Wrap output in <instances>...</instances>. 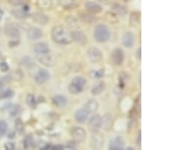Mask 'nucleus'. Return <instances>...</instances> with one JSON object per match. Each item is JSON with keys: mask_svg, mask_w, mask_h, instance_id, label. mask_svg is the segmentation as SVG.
<instances>
[{"mask_svg": "<svg viewBox=\"0 0 171 150\" xmlns=\"http://www.w3.org/2000/svg\"><path fill=\"white\" fill-rule=\"evenodd\" d=\"M114 124V117L111 113L107 112L101 117V127L104 130H109L112 128Z\"/></svg>", "mask_w": 171, "mask_h": 150, "instance_id": "4468645a", "label": "nucleus"}, {"mask_svg": "<svg viewBox=\"0 0 171 150\" xmlns=\"http://www.w3.org/2000/svg\"><path fill=\"white\" fill-rule=\"evenodd\" d=\"M139 83L141 84V72H140V76H139Z\"/></svg>", "mask_w": 171, "mask_h": 150, "instance_id": "603ef678", "label": "nucleus"}, {"mask_svg": "<svg viewBox=\"0 0 171 150\" xmlns=\"http://www.w3.org/2000/svg\"><path fill=\"white\" fill-rule=\"evenodd\" d=\"M105 16L106 18H107V20L109 22H110V23H117L119 21L118 18H117L116 14L114 13V12H107Z\"/></svg>", "mask_w": 171, "mask_h": 150, "instance_id": "473e14b6", "label": "nucleus"}, {"mask_svg": "<svg viewBox=\"0 0 171 150\" xmlns=\"http://www.w3.org/2000/svg\"><path fill=\"white\" fill-rule=\"evenodd\" d=\"M3 86H4V83L0 80V93H2V90H3Z\"/></svg>", "mask_w": 171, "mask_h": 150, "instance_id": "de8ad7c7", "label": "nucleus"}, {"mask_svg": "<svg viewBox=\"0 0 171 150\" xmlns=\"http://www.w3.org/2000/svg\"><path fill=\"white\" fill-rule=\"evenodd\" d=\"M127 149H129V150L134 149V148H132V147H128V148H127Z\"/></svg>", "mask_w": 171, "mask_h": 150, "instance_id": "864d4df0", "label": "nucleus"}, {"mask_svg": "<svg viewBox=\"0 0 171 150\" xmlns=\"http://www.w3.org/2000/svg\"><path fill=\"white\" fill-rule=\"evenodd\" d=\"M27 104L28 106L31 108L36 107L37 104V101L35 96L33 94H28L27 96Z\"/></svg>", "mask_w": 171, "mask_h": 150, "instance_id": "c756f323", "label": "nucleus"}, {"mask_svg": "<svg viewBox=\"0 0 171 150\" xmlns=\"http://www.w3.org/2000/svg\"><path fill=\"white\" fill-rule=\"evenodd\" d=\"M106 88V83L104 81H99L97 83H95L94 86H92L91 89H90V93L93 96H98V95L101 94L104 91Z\"/></svg>", "mask_w": 171, "mask_h": 150, "instance_id": "4be33fe9", "label": "nucleus"}, {"mask_svg": "<svg viewBox=\"0 0 171 150\" xmlns=\"http://www.w3.org/2000/svg\"><path fill=\"white\" fill-rule=\"evenodd\" d=\"M8 3L13 6H20V5H28L29 0H8Z\"/></svg>", "mask_w": 171, "mask_h": 150, "instance_id": "2f4dec72", "label": "nucleus"}, {"mask_svg": "<svg viewBox=\"0 0 171 150\" xmlns=\"http://www.w3.org/2000/svg\"><path fill=\"white\" fill-rule=\"evenodd\" d=\"M101 127V116L100 115H94L88 121V129L91 132H96Z\"/></svg>", "mask_w": 171, "mask_h": 150, "instance_id": "9b49d317", "label": "nucleus"}, {"mask_svg": "<svg viewBox=\"0 0 171 150\" xmlns=\"http://www.w3.org/2000/svg\"><path fill=\"white\" fill-rule=\"evenodd\" d=\"M21 110V107L20 106H14L13 107L11 108V111H10V115L12 116H15L18 114L19 111Z\"/></svg>", "mask_w": 171, "mask_h": 150, "instance_id": "4c0bfd02", "label": "nucleus"}, {"mask_svg": "<svg viewBox=\"0 0 171 150\" xmlns=\"http://www.w3.org/2000/svg\"><path fill=\"white\" fill-rule=\"evenodd\" d=\"M89 113L84 109H80L76 111L75 114V120L78 123L85 122L87 119L88 118Z\"/></svg>", "mask_w": 171, "mask_h": 150, "instance_id": "412c9836", "label": "nucleus"}, {"mask_svg": "<svg viewBox=\"0 0 171 150\" xmlns=\"http://www.w3.org/2000/svg\"><path fill=\"white\" fill-rule=\"evenodd\" d=\"M64 146L63 145H56V146H53L52 147V149H55V150H62V149H64Z\"/></svg>", "mask_w": 171, "mask_h": 150, "instance_id": "c03bdc74", "label": "nucleus"}, {"mask_svg": "<svg viewBox=\"0 0 171 150\" xmlns=\"http://www.w3.org/2000/svg\"><path fill=\"white\" fill-rule=\"evenodd\" d=\"M122 43L125 47L131 48L135 43V36L132 32L128 31L122 36Z\"/></svg>", "mask_w": 171, "mask_h": 150, "instance_id": "f3484780", "label": "nucleus"}, {"mask_svg": "<svg viewBox=\"0 0 171 150\" xmlns=\"http://www.w3.org/2000/svg\"><path fill=\"white\" fill-rule=\"evenodd\" d=\"M43 31L38 27H31L27 31V37L30 40H37L42 38Z\"/></svg>", "mask_w": 171, "mask_h": 150, "instance_id": "dca6fc26", "label": "nucleus"}, {"mask_svg": "<svg viewBox=\"0 0 171 150\" xmlns=\"http://www.w3.org/2000/svg\"><path fill=\"white\" fill-rule=\"evenodd\" d=\"M125 146V140L122 137H116L110 140L109 143V149L122 150Z\"/></svg>", "mask_w": 171, "mask_h": 150, "instance_id": "f8f14e48", "label": "nucleus"}, {"mask_svg": "<svg viewBox=\"0 0 171 150\" xmlns=\"http://www.w3.org/2000/svg\"><path fill=\"white\" fill-rule=\"evenodd\" d=\"M5 33L12 40H20L21 31L19 28L13 24H8L5 26Z\"/></svg>", "mask_w": 171, "mask_h": 150, "instance_id": "0eeeda50", "label": "nucleus"}, {"mask_svg": "<svg viewBox=\"0 0 171 150\" xmlns=\"http://www.w3.org/2000/svg\"><path fill=\"white\" fill-rule=\"evenodd\" d=\"M34 51L36 53V55L48 52L49 51V46L46 43H44V42H40V43H36L34 45Z\"/></svg>", "mask_w": 171, "mask_h": 150, "instance_id": "5701e85b", "label": "nucleus"}, {"mask_svg": "<svg viewBox=\"0 0 171 150\" xmlns=\"http://www.w3.org/2000/svg\"><path fill=\"white\" fill-rule=\"evenodd\" d=\"M15 130H16L19 134H22V133L24 132V130H25V126H24V123L22 119L17 118L16 120H15Z\"/></svg>", "mask_w": 171, "mask_h": 150, "instance_id": "c85d7f7f", "label": "nucleus"}, {"mask_svg": "<svg viewBox=\"0 0 171 150\" xmlns=\"http://www.w3.org/2000/svg\"><path fill=\"white\" fill-rule=\"evenodd\" d=\"M104 145V135L100 132L96 131L93 132L92 136L90 140V146L93 149H102Z\"/></svg>", "mask_w": 171, "mask_h": 150, "instance_id": "39448f33", "label": "nucleus"}, {"mask_svg": "<svg viewBox=\"0 0 171 150\" xmlns=\"http://www.w3.org/2000/svg\"><path fill=\"white\" fill-rule=\"evenodd\" d=\"M111 59L116 65L118 66L121 65L125 59V53L123 50L120 48H116L115 50H113L111 53Z\"/></svg>", "mask_w": 171, "mask_h": 150, "instance_id": "1a4fd4ad", "label": "nucleus"}, {"mask_svg": "<svg viewBox=\"0 0 171 150\" xmlns=\"http://www.w3.org/2000/svg\"><path fill=\"white\" fill-rule=\"evenodd\" d=\"M112 10L119 15H125L127 14V8L119 3H116L113 5Z\"/></svg>", "mask_w": 171, "mask_h": 150, "instance_id": "bb28decb", "label": "nucleus"}, {"mask_svg": "<svg viewBox=\"0 0 171 150\" xmlns=\"http://www.w3.org/2000/svg\"><path fill=\"white\" fill-rule=\"evenodd\" d=\"M15 137V133H12V134H10L8 135V138L9 139H13Z\"/></svg>", "mask_w": 171, "mask_h": 150, "instance_id": "8fccbe9b", "label": "nucleus"}, {"mask_svg": "<svg viewBox=\"0 0 171 150\" xmlns=\"http://www.w3.org/2000/svg\"><path fill=\"white\" fill-rule=\"evenodd\" d=\"M90 75L93 78L95 79H99V78H103L104 75V69H99L96 70V71H92L90 73Z\"/></svg>", "mask_w": 171, "mask_h": 150, "instance_id": "f704fd0d", "label": "nucleus"}, {"mask_svg": "<svg viewBox=\"0 0 171 150\" xmlns=\"http://www.w3.org/2000/svg\"><path fill=\"white\" fill-rule=\"evenodd\" d=\"M2 17H3V12H2V10L0 9V21L2 20Z\"/></svg>", "mask_w": 171, "mask_h": 150, "instance_id": "3c124183", "label": "nucleus"}, {"mask_svg": "<svg viewBox=\"0 0 171 150\" xmlns=\"http://www.w3.org/2000/svg\"><path fill=\"white\" fill-rule=\"evenodd\" d=\"M59 4V0H37V6L41 10H50Z\"/></svg>", "mask_w": 171, "mask_h": 150, "instance_id": "9d476101", "label": "nucleus"}, {"mask_svg": "<svg viewBox=\"0 0 171 150\" xmlns=\"http://www.w3.org/2000/svg\"><path fill=\"white\" fill-rule=\"evenodd\" d=\"M89 61L92 63H97L103 58V54L101 50L96 46H92L88 49L87 52Z\"/></svg>", "mask_w": 171, "mask_h": 150, "instance_id": "423d86ee", "label": "nucleus"}, {"mask_svg": "<svg viewBox=\"0 0 171 150\" xmlns=\"http://www.w3.org/2000/svg\"><path fill=\"white\" fill-rule=\"evenodd\" d=\"M0 69L3 72H6L9 70V66H8V63L5 61H1L0 62Z\"/></svg>", "mask_w": 171, "mask_h": 150, "instance_id": "ea45409f", "label": "nucleus"}, {"mask_svg": "<svg viewBox=\"0 0 171 150\" xmlns=\"http://www.w3.org/2000/svg\"><path fill=\"white\" fill-rule=\"evenodd\" d=\"M94 39L98 43H105L110 37V32L108 27L104 24H99L94 30Z\"/></svg>", "mask_w": 171, "mask_h": 150, "instance_id": "f03ea898", "label": "nucleus"}, {"mask_svg": "<svg viewBox=\"0 0 171 150\" xmlns=\"http://www.w3.org/2000/svg\"><path fill=\"white\" fill-rule=\"evenodd\" d=\"M8 130V124L5 120H0V138H2Z\"/></svg>", "mask_w": 171, "mask_h": 150, "instance_id": "72a5a7b5", "label": "nucleus"}, {"mask_svg": "<svg viewBox=\"0 0 171 150\" xmlns=\"http://www.w3.org/2000/svg\"><path fill=\"white\" fill-rule=\"evenodd\" d=\"M87 80L81 76L75 77L69 85V91L72 94H78L84 90Z\"/></svg>", "mask_w": 171, "mask_h": 150, "instance_id": "7ed1b4c3", "label": "nucleus"}, {"mask_svg": "<svg viewBox=\"0 0 171 150\" xmlns=\"http://www.w3.org/2000/svg\"><path fill=\"white\" fill-rule=\"evenodd\" d=\"M140 23V15L138 12H133L130 16V24L132 27H136Z\"/></svg>", "mask_w": 171, "mask_h": 150, "instance_id": "cd10ccee", "label": "nucleus"}, {"mask_svg": "<svg viewBox=\"0 0 171 150\" xmlns=\"http://www.w3.org/2000/svg\"><path fill=\"white\" fill-rule=\"evenodd\" d=\"M20 43V40H12L9 42V46L10 47H15V46H17Z\"/></svg>", "mask_w": 171, "mask_h": 150, "instance_id": "37998d69", "label": "nucleus"}, {"mask_svg": "<svg viewBox=\"0 0 171 150\" xmlns=\"http://www.w3.org/2000/svg\"><path fill=\"white\" fill-rule=\"evenodd\" d=\"M66 21L71 27H75V25H77V21H76L75 18L72 16L68 17V18L66 19Z\"/></svg>", "mask_w": 171, "mask_h": 150, "instance_id": "58836bf2", "label": "nucleus"}, {"mask_svg": "<svg viewBox=\"0 0 171 150\" xmlns=\"http://www.w3.org/2000/svg\"><path fill=\"white\" fill-rule=\"evenodd\" d=\"M49 79H50V74L46 69L39 70L34 77L35 81L39 85L45 83Z\"/></svg>", "mask_w": 171, "mask_h": 150, "instance_id": "ddd939ff", "label": "nucleus"}, {"mask_svg": "<svg viewBox=\"0 0 171 150\" xmlns=\"http://www.w3.org/2000/svg\"><path fill=\"white\" fill-rule=\"evenodd\" d=\"M36 57L40 63L46 67H53L57 63V58L50 51L43 54L36 55Z\"/></svg>", "mask_w": 171, "mask_h": 150, "instance_id": "20e7f679", "label": "nucleus"}, {"mask_svg": "<svg viewBox=\"0 0 171 150\" xmlns=\"http://www.w3.org/2000/svg\"><path fill=\"white\" fill-rule=\"evenodd\" d=\"M51 36L53 41L60 45H69L73 41L72 32L62 25H58L52 29Z\"/></svg>", "mask_w": 171, "mask_h": 150, "instance_id": "f257e3e1", "label": "nucleus"}, {"mask_svg": "<svg viewBox=\"0 0 171 150\" xmlns=\"http://www.w3.org/2000/svg\"><path fill=\"white\" fill-rule=\"evenodd\" d=\"M72 36L73 41L76 42V43H78L79 45H81V46L85 45L87 42V36L81 30H74L73 32H72Z\"/></svg>", "mask_w": 171, "mask_h": 150, "instance_id": "2eb2a0df", "label": "nucleus"}, {"mask_svg": "<svg viewBox=\"0 0 171 150\" xmlns=\"http://www.w3.org/2000/svg\"><path fill=\"white\" fill-rule=\"evenodd\" d=\"M79 17L81 19V21L88 24L94 23L96 21H97V18L94 15L88 13V12H81V13L79 14Z\"/></svg>", "mask_w": 171, "mask_h": 150, "instance_id": "393cba45", "label": "nucleus"}, {"mask_svg": "<svg viewBox=\"0 0 171 150\" xmlns=\"http://www.w3.org/2000/svg\"><path fill=\"white\" fill-rule=\"evenodd\" d=\"M52 146L50 145V144H46L45 146H43V148H42V149H44V150H46V149H52Z\"/></svg>", "mask_w": 171, "mask_h": 150, "instance_id": "49530a36", "label": "nucleus"}, {"mask_svg": "<svg viewBox=\"0 0 171 150\" xmlns=\"http://www.w3.org/2000/svg\"><path fill=\"white\" fill-rule=\"evenodd\" d=\"M141 136H142V132L141 130H139V132L138 133V137H137V144L138 146L141 145Z\"/></svg>", "mask_w": 171, "mask_h": 150, "instance_id": "a18cd8bd", "label": "nucleus"}, {"mask_svg": "<svg viewBox=\"0 0 171 150\" xmlns=\"http://www.w3.org/2000/svg\"><path fill=\"white\" fill-rule=\"evenodd\" d=\"M31 18L35 23L40 25H46L49 22V18L42 12H35L31 15Z\"/></svg>", "mask_w": 171, "mask_h": 150, "instance_id": "a211bd4d", "label": "nucleus"}, {"mask_svg": "<svg viewBox=\"0 0 171 150\" xmlns=\"http://www.w3.org/2000/svg\"><path fill=\"white\" fill-rule=\"evenodd\" d=\"M84 7L87 11H89L91 13H100L102 12L103 8L101 5H99L97 2H94V1H87L84 3Z\"/></svg>", "mask_w": 171, "mask_h": 150, "instance_id": "6ab92c4d", "label": "nucleus"}, {"mask_svg": "<svg viewBox=\"0 0 171 150\" xmlns=\"http://www.w3.org/2000/svg\"><path fill=\"white\" fill-rule=\"evenodd\" d=\"M53 104L59 108L64 107L65 106L67 105L68 100L66 99V96H64L63 95H56L53 98Z\"/></svg>", "mask_w": 171, "mask_h": 150, "instance_id": "b1692460", "label": "nucleus"}, {"mask_svg": "<svg viewBox=\"0 0 171 150\" xmlns=\"http://www.w3.org/2000/svg\"><path fill=\"white\" fill-rule=\"evenodd\" d=\"M71 135L73 140L77 143L84 142L86 138V132L84 129L81 127H74L71 129Z\"/></svg>", "mask_w": 171, "mask_h": 150, "instance_id": "6e6552de", "label": "nucleus"}, {"mask_svg": "<svg viewBox=\"0 0 171 150\" xmlns=\"http://www.w3.org/2000/svg\"><path fill=\"white\" fill-rule=\"evenodd\" d=\"M4 147L7 150H14L15 148V146L14 143H6L5 144V146H4Z\"/></svg>", "mask_w": 171, "mask_h": 150, "instance_id": "a19ab883", "label": "nucleus"}, {"mask_svg": "<svg viewBox=\"0 0 171 150\" xmlns=\"http://www.w3.org/2000/svg\"><path fill=\"white\" fill-rule=\"evenodd\" d=\"M22 64L25 65L27 68H32V67L34 66V61H33L31 57H28V56H25L22 58Z\"/></svg>", "mask_w": 171, "mask_h": 150, "instance_id": "7c9ffc66", "label": "nucleus"}, {"mask_svg": "<svg viewBox=\"0 0 171 150\" xmlns=\"http://www.w3.org/2000/svg\"><path fill=\"white\" fill-rule=\"evenodd\" d=\"M76 145H77V143H76L75 141L73 140L72 141H69V142L68 143L67 148L72 149H74L76 148Z\"/></svg>", "mask_w": 171, "mask_h": 150, "instance_id": "79ce46f5", "label": "nucleus"}, {"mask_svg": "<svg viewBox=\"0 0 171 150\" xmlns=\"http://www.w3.org/2000/svg\"><path fill=\"white\" fill-rule=\"evenodd\" d=\"M98 107L99 103L97 99H90L84 105V108H83V109H85L89 114H90V113H94V112H97V110L98 109Z\"/></svg>", "mask_w": 171, "mask_h": 150, "instance_id": "aec40b11", "label": "nucleus"}, {"mask_svg": "<svg viewBox=\"0 0 171 150\" xmlns=\"http://www.w3.org/2000/svg\"><path fill=\"white\" fill-rule=\"evenodd\" d=\"M11 14L18 19H25L29 15L28 11L25 10L24 8L22 9H14L11 12Z\"/></svg>", "mask_w": 171, "mask_h": 150, "instance_id": "a878e982", "label": "nucleus"}, {"mask_svg": "<svg viewBox=\"0 0 171 150\" xmlns=\"http://www.w3.org/2000/svg\"><path fill=\"white\" fill-rule=\"evenodd\" d=\"M0 56H1V52H0Z\"/></svg>", "mask_w": 171, "mask_h": 150, "instance_id": "5fc2aeb1", "label": "nucleus"}, {"mask_svg": "<svg viewBox=\"0 0 171 150\" xmlns=\"http://www.w3.org/2000/svg\"><path fill=\"white\" fill-rule=\"evenodd\" d=\"M14 96V91L11 89H7L2 92V97L4 99H9Z\"/></svg>", "mask_w": 171, "mask_h": 150, "instance_id": "e433bc0d", "label": "nucleus"}, {"mask_svg": "<svg viewBox=\"0 0 171 150\" xmlns=\"http://www.w3.org/2000/svg\"><path fill=\"white\" fill-rule=\"evenodd\" d=\"M32 144H33V138L30 136L25 137V139L24 140V146L25 149H28L31 146Z\"/></svg>", "mask_w": 171, "mask_h": 150, "instance_id": "c9c22d12", "label": "nucleus"}, {"mask_svg": "<svg viewBox=\"0 0 171 150\" xmlns=\"http://www.w3.org/2000/svg\"><path fill=\"white\" fill-rule=\"evenodd\" d=\"M141 48H139L138 50V52H137V58H138V59L141 60Z\"/></svg>", "mask_w": 171, "mask_h": 150, "instance_id": "09e8293b", "label": "nucleus"}]
</instances>
